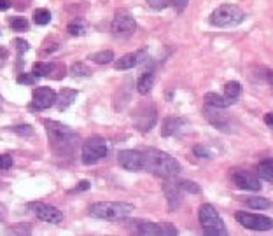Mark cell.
<instances>
[{
    "label": "cell",
    "instance_id": "1",
    "mask_svg": "<svg viewBox=\"0 0 273 236\" xmlns=\"http://www.w3.org/2000/svg\"><path fill=\"white\" fill-rule=\"evenodd\" d=\"M42 123H44V126H46L51 147H53V152L60 158L72 154L74 147H76L77 140H79V135H77L74 130H70L67 124L56 123V121L44 119Z\"/></svg>",
    "mask_w": 273,
    "mask_h": 236
},
{
    "label": "cell",
    "instance_id": "2",
    "mask_svg": "<svg viewBox=\"0 0 273 236\" xmlns=\"http://www.w3.org/2000/svg\"><path fill=\"white\" fill-rule=\"evenodd\" d=\"M144 154V172H149L153 175L163 177V179H172V177L180 173V165L175 158L170 154L158 149H146Z\"/></svg>",
    "mask_w": 273,
    "mask_h": 236
},
{
    "label": "cell",
    "instance_id": "3",
    "mask_svg": "<svg viewBox=\"0 0 273 236\" xmlns=\"http://www.w3.org/2000/svg\"><path fill=\"white\" fill-rule=\"evenodd\" d=\"M133 212V205L123 201H98L90 206V215L103 220H123Z\"/></svg>",
    "mask_w": 273,
    "mask_h": 236
},
{
    "label": "cell",
    "instance_id": "4",
    "mask_svg": "<svg viewBox=\"0 0 273 236\" xmlns=\"http://www.w3.org/2000/svg\"><path fill=\"white\" fill-rule=\"evenodd\" d=\"M245 20V13L235 4H223L217 9L212 11L209 18V23L217 28H233L238 27Z\"/></svg>",
    "mask_w": 273,
    "mask_h": 236
},
{
    "label": "cell",
    "instance_id": "5",
    "mask_svg": "<svg viewBox=\"0 0 273 236\" xmlns=\"http://www.w3.org/2000/svg\"><path fill=\"white\" fill-rule=\"evenodd\" d=\"M198 219H200L201 229L207 236H226L228 229L224 226V220L221 219V215L217 213V210L214 208L210 203L200 206L198 210Z\"/></svg>",
    "mask_w": 273,
    "mask_h": 236
},
{
    "label": "cell",
    "instance_id": "6",
    "mask_svg": "<svg viewBox=\"0 0 273 236\" xmlns=\"http://www.w3.org/2000/svg\"><path fill=\"white\" fill-rule=\"evenodd\" d=\"M126 227L135 234H144V236H175L179 231L175 229L173 224H156L151 220H128Z\"/></svg>",
    "mask_w": 273,
    "mask_h": 236
},
{
    "label": "cell",
    "instance_id": "7",
    "mask_svg": "<svg viewBox=\"0 0 273 236\" xmlns=\"http://www.w3.org/2000/svg\"><path fill=\"white\" fill-rule=\"evenodd\" d=\"M107 142L102 136H91L83 143V150H81V160L84 165H95L107 156Z\"/></svg>",
    "mask_w": 273,
    "mask_h": 236
},
{
    "label": "cell",
    "instance_id": "8",
    "mask_svg": "<svg viewBox=\"0 0 273 236\" xmlns=\"http://www.w3.org/2000/svg\"><path fill=\"white\" fill-rule=\"evenodd\" d=\"M156 119H158V110L153 103H142L135 109L133 112V123H135V128L142 133L146 131H151L156 124Z\"/></svg>",
    "mask_w": 273,
    "mask_h": 236
},
{
    "label": "cell",
    "instance_id": "9",
    "mask_svg": "<svg viewBox=\"0 0 273 236\" xmlns=\"http://www.w3.org/2000/svg\"><path fill=\"white\" fill-rule=\"evenodd\" d=\"M136 21L128 11H117L112 20V34L119 39H128L135 34Z\"/></svg>",
    "mask_w": 273,
    "mask_h": 236
},
{
    "label": "cell",
    "instance_id": "10",
    "mask_svg": "<svg viewBox=\"0 0 273 236\" xmlns=\"http://www.w3.org/2000/svg\"><path fill=\"white\" fill-rule=\"evenodd\" d=\"M235 219H237L245 229L268 231L273 227V219H270V217H266V215H261V213L237 212L235 213Z\"/></svg>",
    "mask_w": 273,
    "mask_h": 236
},
{
    "label": "cell",
    "instance_id": "11",
    "mask_svg": "<svg viewBox=\"0 0 273 236\" xmlns=\"http://www.w3.org/2000/svg\"><path fill=\"white\" fill-rule=\"evenodd\" d=\"M28 210L35 213L37 219L44 220V222H49V224H60L63 222V212L56 208L53 205H47V203H40V201H32L28 203Z\"/></svg>",
    "mask_w": 273,
    "mask_h": 236
},
{
    "label": "cell",
    "instance_id": "12",
    "mask_svg": "<svg viewBox=\"0 0 273 236\" xmlns=\"http://www.w3.org/2000/svg\"><path fill=\"white\" fill-rule=\"evenodd\" d=\"M231 180L233 184L238 187V189L243 191H261V180L259 175L250 170H243V168H237L231 172Z\"/></svg>",
    "mask_w": 273,
    "mask_h": 236
},
{
    "label": "cell",
    "instance_id": "13",
    "mask_svg": "<svg viewBox=\"0 0 273 236\" xmlns=\"http://www.w3.org/2000/svg\"><path fill=\"white\" fill-rule=\"evenodd\" d=\"M117 163L128 172H144V154L142 150H121L117 154Z\"/></svg>",
    "mask_w": 273,
    "mask_h": 236
},
{
    "label": "cell",
    "instance_id": "14",
    "mask_svg": "<svg viewBox=\"0 0 273 236\" xmlns=\"http://www.w3.org/2000/svg\"><path fill=\"white\" fill-rule=\"evenodd\" d=\"M203 116L214 128H217V130L226 131V133H228V131H231V121H230V117H228V114L223 112V109L205 105Z\"/></svg>",
    "mask_w": 273,
    "mask_h": 236
},
{
    "label": "cell",
    "instance_id": "15",
    "mask_svg": "<svg viewBox=\"0 0 273 236\" xmlns=\"http://www.w3.org/2000/svg\"><path fill=\"white\" fill-rule=\"evenodd\" d=\"M34 100L30 103V110H46L54 105L56 102V93L51 88H37L34 91Z\"/></svg>",
    "mask_w": 273,
    "mask_h": 236
},
{
    "label": "cell",
    "instance_id": "16",
    "mask_svg": "<svg viewBox=\"0 0 273 236\" xmlns=\"http://www.w3.org/2000/svg\"><path fill=\"white\" fill-rule=\"evenodd\" d=\"M163 193H165V196H167L170 212H175V210L180 206V203H182V189L177 186V182L167 180V182L163 184Z\"/></svg>",
    "mask_w": 273,
    "mask_h": 236
},
{
    "label": "cell",
    "instance_id": "17",
    "mask_svg": "<svg viewBox=\"0 0 273 236\" xmlns=\"http://www.w3.org/2000/svg\"><path fill=\"white\" fill-rule=\"evenodd\" d=\"M146 56H147L146 49L135 51V53H128V54H124L123 58H119V60L114 63V67H116L117 70H130V68L136 67L140 61L146 60Z\"/></svg>",
    "mask_w": 273,
    "mask_h": 236
},
{
    "label": "cell",
    "instance_id": "18",
    "mask_svg": "<svg viewBox=\"0 0 273 236\" xmlns=\"http://www.w3.org/2000/svg\"><path fill=\"white\" fill-rule=\"evenodd\" d=\"M76 98H77V91L76 90L63 88V90L56 95V102H54V105H56V109L60 110V112H63V110H67L69 107L76 102Z\"/></svg>",
    "mask_w": 273,
    "mask_h": 236
},
{
    "label": "cell",
    "instance_id": "19",
    "mask_svg": "<svg viewBox=\"0 0 273 236\" xmlns=\"http://www.w3.org/2000/svg\"><path fill=\"white\" fill-rule=\"evenodd\" d=\"M186 124V119H180V117H168L163 121V126H161V135L163 136H172L177 135L182 126Z\"/></svg>",
    "mask_w": 273,
    "mask_h": 236
},
{
    "label": "cell",
    "instance_id": "20",
    "mask_svg": "<svg viewBox=\"0 0 273 236\" xmlns=\"http://www.w3.org/2000/svg\"><path fill=\"white\" fill-rule=\"evenodd\" d=\"M257 175H259V179L273 184V158H266L257 165Z\"/></svg>",
    "mask_w": 273,
    "mask_h": 236
},
{
    "label": "cell",
    "instance_id": "21",
    "mask_svg": "<svg viewBox=\"0 0 273 236\" xmlns=\"http://www.w3.org/2000/svg\"><path fill=\"white\" fill-rule=\"evenodd\" d=\"M154 86V73L151 72H144L142 75H140V79L136 81V90H139L140 95H147L151 90H153Z\"/></svg>",
    "mask_w": 273,
    "mask_h": 236
},
{
    "label": "cell",
    "instance_id": "22",
    "mask_svg": "<svg viewBox=\"0 0 273 236\" xmlns=\"http://www.w3.org/2000/svg\"><path fill=\"white\" fill-rule=\"evenodd\" d=\"M205 100V105H210V107H217V109H226V107H230L231 100H228L226 97H223V95H217V93H207L203 97Z\"/></svg>",
    "mask_w": 273,
    "mask_h": 236
},
{
    "label": "cell",
    "instance_id": "23",
    "mask_svg": "<svg viewBox=\"0 0 273 236\" xmlns=\"http://www.w3.org/2000/svg\"><path fill=\"white\" fill-rule=\"evenodd\" d=\"M56 70V63L51 61H37L32 67V73H35L37 77H49L53 75V72Z\"/></svg>",
    "mask_w": 273,
    "mask_h": 236
},
{
    "label": "cell",
    "instance_id": "24",
    "mask_svg": "<svg viewBox=\"0 0 273 236\" xmlns=\"http://www.w3.org/2000/svg\"><path fill=\"white\" fill-rule=\"evenodd\" d=\"M240 95H242V84H240L238 81H228V83L224 84V97H226L228 100L235 103L240 98Z\"/></svg>",
    "mask_w": 273,
    "mask_h": 236
},
{
    "label": "cell",
    "instance_id": "25",
    "mask_svg": "<svg viewBox=\"0 0 273 236\" xmlns=\"http://www.w3.org/2000/svg\"><path fill=\"white\" fill-rule=\"evenodd\" d=\"M245 205L249 208H254V210H266V208H271V203L263 196H250L245 200Z\"/></svg>",
    "mask_w": 273,
    "mask_h": 236
},
{
    "label": "cell",
    "instance_id": "26",
    "mask_svg": "<svg viewBox=\"0 0 273 236\" xmlns=\"http://www.w3.org/2000/svg\"><path fill=\"white\" fill-rule=\"evenodd\" d=\"M90 58H91V61H93V63H97V65H107V63H110V61L114 60V53L110 49L98 51V53L91 54Z\"/></svg>",
    "mask_w": 273,
    "mask_h": 236
},
{
    "label": "cell",
    "instance_id": "27",
    "mask_svg": "<svg viewBox=\"0 0 273 236\" xmlns=\"http://www.w3.org/2000/svg\"><path fill=\"white\" fill-rule=\"evenodd\" d=\"M67 30H69L70 35L81 37V35L86 34V25H84L83 20H72V21H70V23L67 25Z\"/></svg>",
    "mask_w": 273,
    "mask_h": 236
},
{
    "label": "cell",
    "instance_id": "28",
    "mask_svg": "<svg viewBox=\"0 0 273 236\" xmlns=\"http://www.w3.org/2000/svg\"><path fill=\"white\" fill-rule=\"evenodd\" d=\"M51 21V13L47 9H35L34 11V23L39 27H44Z\"/></svg>",
    "mask_w": 273,
    "mask_h": 236
},
{
    "label": "cell",
    "instance_id": "29",
    "mask_svg": "<svg viewBox=\"0 0 273 236\" xmlns=\"http://www.w3.org/2000/svg\"><path fill=\"white\" fill-rule=\"evenodd\" d=\"M177 186H179L180 189L184 191V193H191V194L201 193L200 186H198L196 182H193V180H179V182H177Z\"/></svg>",
    "mask_w": 273,
    "mask_h": 236
},
{
    "label": "cell",
    "instance_id": "30",
    "mask_svg": "<svg viewBox=\"0 0 273 236\" xmlns=\"http://www.w3.org/2000/svg\"><path fill=\"white\" fill-rule=\"evenodd\" d=\"M7 234H30L32 227L30 224H16V226H11L6 229Z\"/></svg>",
    "mask_w": 273,
    "mask_h": 236
},
{
    "label": "cell",
    "instance_id": "31",
    "mask_svg": "<svg viewBox=\"0 0 273 236\" xmlns=\"http://www.w3.org/2000/svg\"><path fill=\"white\" fill-rule=\"evenodd\" d=\"M70 73H72L74 77H88L91 73V70L84 63H74L72 67H70Z\"/></svg>",
    "mask_w": 273,
    "mask_h": 236
},
{
    "label": "cell",
    "instance_id": "32",
    "mask_svg": "<svg viewBox=\"0 0 273 236\" xmlns=\"http://www.w3.org/2000/svg\"><path fill=\"white\" fill-rule=\"evenodd\" d=\"M11 28L16 32H27L28 30V21L25 20V18L18 16V18H13V20L9 21Z\"/></svg>",
    "mask_w": 273,
    "mask_h": 236
},
{
    "label": "cell",
    "instance_id": "33",
    "mask_svg": "<svg viewBox=\"0 0 273 236\" xmlns=\"http://www.w3.org/2000/svg\"><path fill=\"white\" fill-rule=\"evenodd\" d=\"M37 79H39V77L35 75V73H21V75H18V83L20 84H35L37 83Z\"/></svg>",
    "mask_w": 273,
    "mask_h": 236
},
{
    "label": "cell",
    "instance_id": "34",
    "mask_svg": "<svg viewBox=\"0 0 273 236\" xmlns=\"http://www.w3.org/2000/svg\"><path fill=\"white\" fill-rule=\"evenodd\" d=\"M147 4L151 6V9L161 11V9H165V7L170 6V0H147Z\"/></svg>",
    "mask_w": 273,
    "mask_h": 236
},
{
    "label": "cell",
    "instance_id": "35",
    "mask_svg": "<svg viewBox=\"0 0 273 236\" xmlns=\"http://www.w3.org/2000/svg\"><path fill=\"white\" fill-rule=\"evenodd\" d=\"M193 152L196 154L198 158H203V160H209V158H212V152H210L207 147H203V145H196L193 149Z\"/></svg>",
    "mask_w": 273,
    "mask_h": 236
},
{
    "label": "cell",
    "instance_id": "36",
    "mask_svg": "<svg viewBox=\"0 0 273 236\" xmlns=\"http://www.w3.org/2000/svg\"><path fill=\"white\" fill-rule=\"evenodd\" d=\"M13 131H14V133H18V135H27V136L34 133V130H32L30 124H21V126H14Z\"/></svg>",
    "mask_w": 273,
    "mask_h": 236
},
{
    "label": "cell",
    "instance_id": "37",
    "mask_svg": "<svg viewBox=\"0 0 273 236\" xmlns=\"http://www.w3.org/2000/svg\"><path fill=\"white\" fill-rule=\"evenodd\" d=\"M13 167V158L7 154H0V170H9Z\"/></svg>",
    "mask_w": 273,
    "mask_h": 236
},
{
    "label": "cell",
    "instance_id": "38",
    "mask_svg": "<svg viewBox=\"0 0 273 236\" xmlns=\"http://www.w3.org/2000/svg\"><path fill=\"white\" fill-rule=\"evenodd\" d=\"M187 2H189V0H170V6L177 11V13H182V11L186 9Z\"/></svg>",
    "mask_w": 273,
    "mask_h": 236
},
{
    "label": "cell",
    "instance_id": "39",
    "mask_svg": "<svg viewBox=\"0 0 273 236\" xmlns=\"http://www.w3.org/2000/svg\"><path fill=\"white\" fill-rule=\"evenodd\" d=\"M14 46H16V49L20 51V53H27V51L30 49L27 40H21V39H14Z\"/></svg>",
    "mask_w": 273,
    "mask_h": 236
},
{
    "label": "cell",
    "instance_id": "40",
    "mask_svg": "<svg viewBox=\"0 0 273 236\" xmlns=\"http://www.w3.org/2000/svg\"><path fill=\"white\" fill-rule=\"evenodd\" d=\"M264 81L273 88V70H264Z\"/></svg>",
    "mask_w": 273,
    "mask_h": 236
},
{
    "label": "cell",
    "instance_id": "41",
    "mask_svg": "<svg viewBox=\"0 0 273 236\" xmlns=\"http://www.w3.org/2000/svg\"><path fill=\"white\" fill-rule=\"evenodd\" d=\"M264 124H266L268 128H271V130H273V112L264 114Z\"/></svg>",
    "mask_w": 273,
    "mask_h": 236
},
{
    "label": "cell",
    "instance_id": "42",
    "mask_svg": "<svg viewBox=\"0 0 273 236\" xmlns=\"http://www.w3.org/2000/svg\"><path fill=\"white\" fill-rule=\"evenodd\" d=\"M90 186L91 184L88 182V180H83V182H79V186L76 187V191H86V189H90Z\"/></svg>",
    "mask_w": 273,
    "mask_h": 236
},
{
    "label": "cell",
    "instance_id": "43",
    "mask_svg": "<svg viewBox=\"0 0 273 236\" xmlns=\"http://www.w3.org/2000/svg\"><path fill=\"white\" fill-rule=\"evenodd\" d=\"M11 7V0H0V11H7Z\"/></svg>",
    "mask_w": 273,
    "mask_h": 236
},
{
    "label": "cell",
    "instance_id": "44",
    "mask_svg": "<svg viewBox=\"0 0 273 236\" xmlns=\"http://www.w3.org/2000/svg\"><path fill=\"white\" fill-rule=\"evenodd\" d=\"M2 109H4V100H2V97H0V112H2Z\"/></svg>",
    "mask_w": 273,
    "mask_h": 236
},
{
    "label": "cell",
    "instance_id": "45",
    "mask_svg": "<svg viewBox=\"0 0 273 236\" xmlns=\"http://www.w3.org/2000/svg\"><path fill=\"white\" fill-rule=\"evenodd\" d=\"M0 210H2V208H0ZM0 220H4V213L2 212H0Z\"/></svg>",
    "mask_w": 273,
    "mask_h": 236
}]
</instances>
